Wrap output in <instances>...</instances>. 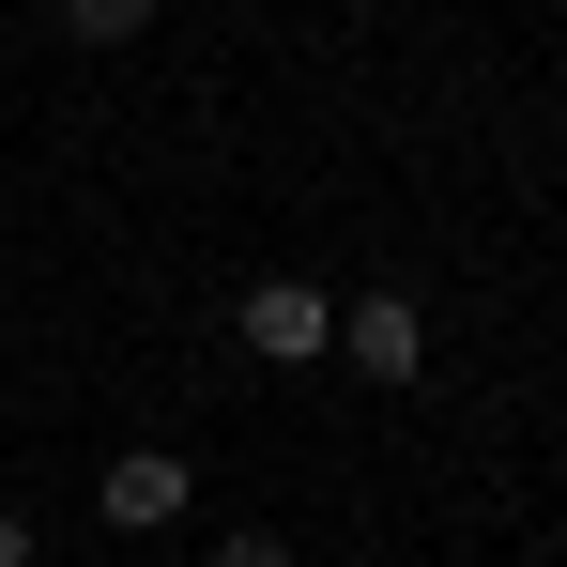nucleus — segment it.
Segmentation results:
<instances>
[{
    "label": "nucleus",
    "instance_id": "nucleus-1",
    "mask_svg": "<svg viewBox=\"0 0 567 567\" xmlns=\"http://www.w3.org/2000/svg\"><path fill=\"white\" fill-rule=\"evenodd\" d=\"M230 338H246L261 369H307V353H338V291H307V277H261L246 307H230Z\"/></svg>",
    "mask_w": 567,
    "mask_h": 567
},
{
    "label": "nucleus",
    "instance_id": "nucleus-2",
    "mask_svg": "<svg viewBox=\"0 0 567 567\" xmlns=\"http://www.w3.org/2000/svg\"><path fill=\"white\" fill-rule=\"evenodd\" d=\"M338 353L369 383H414L430 369V307H414V291H338Z\"/></svg>",
    "mask_w": 567,
    "mask_h": 567
},
{
    "label": "nucleus",
    "instance_id": "nucleus-3",
    "mask_svg": "<svg viewBox=\"0 0 567 567\" xmlns=\"http://www.w3.org/2000/svg\"><path fill=\"white\" fill-rule=\"evenodd\" d=\"M93 506L123 522V537H154V522H185V506H199V475H185V445H123Z\"/></svg>",
    "mask_w": 567,
    "mask_h": 567
},
{
    "label": "nucleus",
    "instance_id": "nucleus-4",
    "mask_svg": "<svg viewBox=\"0 0 567 567\" xmlns=\"http://www.w3.org/2000/svg\"><path fill=\"white\" fill-rule=\"evenodd\" d=\"M62 31L78 47H123V31H154V0H62Z\"/></svg>",
    "mask_w": 567,
    "mask_h": 567
},
{
    "label": "nucleus",
    "instance_id": "nucleus-5",
    "mask_svg": "<svg viewBox=\"0 0 567 567\" xmlns=\"http://www.w3.org/2000/svg\"><path fill=\"white\" fill-rule=\"evenodd\" d=\"M215 567H291V537H215Z\"/></svg>",
    "mask_w": 567,
    "mask_h": 567
},
{
    "label": "nucleus",
    "instance_id": "nucleus-6",
    "mask_svg": "<svg viewBox=\"0 0 567 567\" xmlns=\"http://www.w3.org/2000/svg\"><path fill=\"white\" fill-rule=\"evenodd\" d=\"M0 567H31V522H16V506H0Z\"/></svg>",
    "mask_w": 567,
    "mask_h": 567
}]
</instances>
